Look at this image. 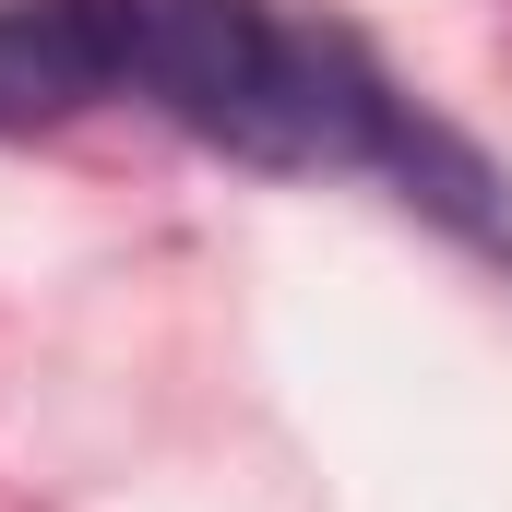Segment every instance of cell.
<instances>
[{
  "mask_svg": "<svg viewBox=\"0 0 512 512\" xmlns=\"http://www.w3.org/2000/svg\"><path fill=\"white\" fill-rule=\"evenodd\" d=\"M84 24L108 96H143L251 167H370L405 203L453 215L465 239L512 251V215L489 203L477 155L429 131V108L393 96L346 36L286 24L274 0H84Z\"/></svg>",
  "mask_w": 512,
  "mask_h": 512,
  "instance_id": "6da1fadb",
  "label": "cell"
},
{
  "mask_svg": "<svg viewBox=\"0 0 512 512\" xmlns=\"http://www.w3.org/2000/svg\"><path fill=\"white\" fill-rule=\"evenodd\" d=\"M72 108H108L84 0H0V131H48Z\"/></svg>",
  "mask_w": 512,
  "mask_h": 512,
  "instance_id": "7a4b0ae2",
  "label": "cell"
}]
</instances>
